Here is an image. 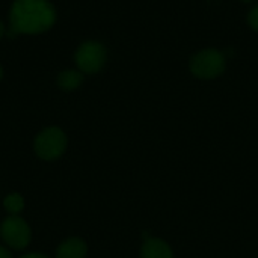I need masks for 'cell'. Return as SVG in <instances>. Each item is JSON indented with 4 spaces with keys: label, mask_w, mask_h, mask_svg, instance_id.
Instances as JSON below:
<instances>
[{
    "label": "cell",
    "mask_w": 258,
    "mask_h": 258,
    "mask_svg": "<svg viewBox=\"0 0 258 258\" xmlns=\"http://www.w3.org/2000/svg\"><path fill=\"white\" fill-rule=\"evenodd\" d=\"M56 21V9L48 0H15L9 11V36L35 35Z\"/></svg>",
    "instance_id": "obj_1"
},
{
    "label": "cell",
    "mask_w": 258,
    "mask_h": 258,
    "mask_svg": "<svg viewBox=\"0 0 258 258\" xmlns=\"http://www.w3.org/2000/svg\"><path fill=\"white\" fill-rule=\"evenodd\" d=\"M227 67V57L216 48H204L195 53L190 59V71L201 80H212L219 77Z\"/></svg>",
    "instance_id": "obj_2"
},
{
    "label": "cell",
    "mask_w": 258,
    "mask_h": 258,
    "mask_svg": "<svg viewBox=\"0 0 258 258\" xmlns=\"http://www.w3.org/2000/svg\"><path fill=\"white\" fill-rule=\"evenodd\" d=\"M35 153L42 160H56L67 150V135L59 127L44 128L33 142Z\"/></svg>",
    "instance_id": "obj_3"
},
{
    "label": "cell",
    "mask_w": 258,
    "mask_h": 258,
    "mask_svg": "<svg viewBox=\"0 0 258 258\" xmlns=\"http://www.w3.org/2000/svg\"><path fill=\"white\" fill-rule=\"evenodd\" d=\"M74 60L77 70H80L83 74L98 73L107 60L106 47L98 41H86L79 45L74 54Z\"/></svg>",
    "instance_id": "obj_4"
},
{
    "label": "cell",
    "mask_w": 258,
    "mask_h": 258,
    "mask_svg": "<svg viewBox=\"0 0 258 258\" xmlns=\"http://www.w3.org/2000/svg\"><path fill=\"white\" fill-rule=\"evenodd\" d=\"M0 236L11 249L20 251L30 243L32 231L23 218L18 215H9L0 225Z\"/></svg>",
    "instance_id": "obj_5"
},
{
    "label": "cell",
    "mask_w": 258,
    "mask_h": 258,
    "mask_svg": "<svg viewBox=\"0 0 258 258\" xmlns=\"http://www.w3.org/2000/svg\"><path fill=\"white\" fill-rule=\"evenodd\" d=\"M88 252L86 243L79 237H71L57 246L56 258H85Z\"/></svg>",
    "instance_id": "obj_6"
},
{
    "label": "cell",
    "mask_w": 258,
    "mask_h": 258,
    "mask_svg": "<svg viewBox=\"0 0 258 258\" xmlns=\"http://www.w3.org/2000/svg\"><path fill=\"white\" fill-rule=\"evenodd\" d=\"M141 258H174V254L162 239H147L141 249Z\"/></svg>",
    "instance_id": "obj_7"
},
{
    "label": "cell",
    "mask_w": 258,
    "mask_h": 258,
    "mask_svg": "<svg viewBox=\"0 0 258 258\" xmlns=\"http://www.w3.org/2000/svg\"><path fill=\"white\" fill-rule=\"evenodd\" d=\"M83 82V73L80 70H63L57 76V85L63 91H74Z\"/></svg>",
    "instance_id": "obj_8"
},
{
    "label": "cell",
    "mask_w": 258,
    "mask_h": 258,
    "mask_svg": "<svg viewBox=\"0 0 258 258\" xmlns=\"http://www.w3.org/2000/svg\"><path fill=\"white\" fill-rule=\"evenodd\" d=\"M3 207L9 215H18L24 209V200L20 194H9L3 200Z\"/></svg>",
    "instance_id": "obj_9"
},
{
    "label": "cell",
    "mask_w": 258,
    "mask_h": 258,
    "mask_svg": "<svg viewBox=\"0 0 258 258\" xmlns=\"http://www.w3.org/2000/svg\"><path fill=\"white\" fill-rule=\"evenodd\" d=\"M248 23H249V26H251L252 30L258 32V5L254 6L249 11V14H248Z\"/></svg>",
    "instance_id": "obj_10"
},
{
    "label": "cell",
    "mask_w": 258,
    "mask_h": 258,
    "mask_svg": "<svg viewBox=\"0 0 258 258\" xmlns=\"http://www.w3.org/2000/svg\"><path fill=\"white\" fill-rule=\"evenodd\" d=\"M0 258H12V257H11V252H9L6 248L0 246Z\"/></svg>",
    "instance_id": "obj_11"
},
{
    "label": "cell",
    "mask_w": 258,
    "mask_h": 258,
    "mask_svg": "<svg viewBox=\"0 0 258 258\" xmlns=\"http://www.w3.org/2000/svg\"><path fill=\"white\" fill-rule=\"evenodd\" d=\"M21 258H48L47 255H44V254H26V255H23Z\"/></svg>",
    "instance_id": "obj_12"
},
{
    "label": "cell",
    "mask_w": 258,
    "mask_h": 258,
    "mask_svg": "<svg viewBox=\"0 0 258 258\" xmlns=\"http://www.w3.org/2000/svg\"><path fill=\"white\" fill-rule=\"evenodd\" d=\"M5 35V26H3V23L0 21V38Z\"/></svg>",
    "instance_id": "obj_13"
},
{
    "label": "cell",
    "mask_w": 258,
    "mask_h": 258,
    "mask_svg": "<svg viewBox=\"0 0 258 258\" xmlns=\"http://www.w3.org/2000/svg\"><path fill=\"white\" fill-rule=\"evenodd\" d=\"M240 2H245V3H251V2H254V0H240Z\"/></svg>",
    "instance_id": "obj_14"
},
{
    "label": "cell",
    "mask_w": 258,
    "mask_h": 258,
    "mask_svg": "<svg viewBox=\"0 0 258 258\" xmlns=\"http://www.w3.org/2000/svg\"><path fill=\"white\" fill-rule=\"evenodd\" d=\"M2 76H3V70H2V65H0V79H2Z\"/></svg>",
    "instance_id": "obj_15"
}]
</instances>
